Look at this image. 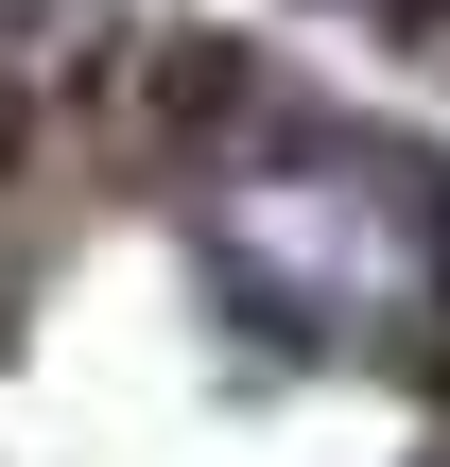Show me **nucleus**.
Returning a JSON list of instances; mask_svg holds the SVG:
<instances>
[]
</instances>
